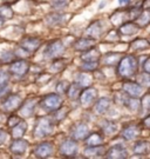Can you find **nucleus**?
<instances>
[{
  "label": "nucleus",
  "instance_id": "b1692460",
  "mask_svg": "<svg viewBox=\"0 0 150 159\" xmlns=\"http://www.w3.org/2000/svg\"><path fill=\"white\" fill-rule=\"evenodd\" d=\"M150 150V143L147 142V140H139V142L135 143L134 145V153L136 154H147L149 153Z\"/></svg>",
  "mask_w": 150,
  "mask_h": 159
},
{
  "label": "nucleus",
  "instance_id": "f704fd0d",
  "mask_svg": "<svg viewBox=\"0 0 150 159\" xmlns=\"http://www.w3.org/2000/svg\"><path fill=\"white\" fill-rule=\"evenodd\" d=\"M10 80H11V73H10V71H6V70L0 68V89L4 87V86L8 85L10 84Z\"/></svg>",
  "mask_w": 150,
  "mask_h": 159
},
{
  "label": "nucleus",
  "instance_id": "7ed1b4c3",
  "mask_svg": "<svg viewBox=\"0 0 150 159\" xmlns=\"http://www.w3.org/2000/svg\"><path fill=\"white\" fill-rule=\"evenodd\" d=\"M62 105L61 97L56 93H49L47 96H45L41 102H40V106L44 108L47 112H54L58 108H60Z\"/></svg>",
  "mask_w": 150,
  "mask_h": 159
},
{
  "label": "nucleus",
  "instance_id": "09e8293b",
  "mask_svg": "<svg viewBox=\"0 0 150 159\" xmlns=\"http://www.w3.org/2000/svg\"><path fill=\"white\" fill-rule=\"evenodd\" d=\"M8 139V133L7 131L4 130V129H0V146L4 145Z\"/></svg>",
  "mask_w": 150,
  "mask_h": 159
},
{
  "label": "nucleus",
  "instance_id": "7c9ffc66",
  "mask_svg": "<svg viewBox=\"0 0 150 159\" xmlns=\"http://www.w3.org/2000/svg\"><path fill=\"white\" fill-rule=\"evenodd\" d=\"M120 57H121L120 53H115V52H114V53H108V54H106V56L103 57V64H105V65H108V66H113V65H115L117 61L121 60Z\"/></svg>",
  "mask_w": 150,
  "mask_h": 159
},
{
  "label": "nucleus",
  "instance_id": "de8ad7c7",
  "mask_svg": "<svg viewBox=\"0 0 150 159\" xmlns=\"http://www.w3.org/2000/svg\"><path fill=\"white\" fill-rule=\"evenodd\" d=\"M8 94H11V87H10V85L4 86V87L0 89V99H5Z\"/></svg>",
  "mask_w": 150,
  "mask_h": 159
},
{
  "label": "nucleus",
  "instance_id": "1a4fd4ad",
  "mask_svg": "<svg viewBox=\"0 0 150 159\" xmlns=\"http://www.w3.org/2000/svg\"><path fill=\"white\" fill-rule=\"evenodd\" d=\"M28 146H29V144L27 140H25L22 138H15L10 145V152L13 156H24L27 152Z\"/></svg>",
  "mask_w": 150,
  "mask_h": 159
},
{
  "label": "nucleus",
  "instance_id": "8fccbe9b",
  "mask_svg": "<svg viewBox=\"0 0 150 159\" xmlns=\"http://www.w3.org/2000/svg\"><path fill=\"white\" fill-rule=\"evenodd\" d=\"M143 68H144V72L150 73V58H148V59L145 60L144 65H143Z\"/></svg>",
  "mask_w": 150,
  "mask_h": 159
},
{
  "label": "nucleus",
  "instance_id": "c85d7f7f",
  "mask_svg": "<svg viewBox=\"0 0 150 159\" xmlns=\"http://www.w3.org/2000/svg\"><path fill=\"white\" fill-rule=\"evenodd\" d=\"M130 47H131L133 50H135V51L147 50V48L150 47V41L147 39H136L130 44Z\"/></svg>",
  "mask_w": 150,
  "mask_h": 159
},
{
  "label": "nucleus",
  "instance_id": "e433bc0d",
  "mask_svg": "<svg viewBox=\"0 0 150 159\" xmlns=\"http://www.w3.org/2000/svg\"><path fill=\"white\" fill-rule=\"evenodd\" d=\"M92 81H93V78L88 75V74H79L78 75V84L80 86H84V87H88L90 86L92 84Z\"/></svg>",
  "mask_w": 150,
  "mask_h": 159
},
{
  "label": "nucleus",
  "instance_id": "9b49d317",
  "mask_svg": "<svg viewBox=\"0 0 150 159\" xmlns=\"http://www.w3.org/2000/svg\"><path fill=\"white\" fill-rule=\"evenodd\" d=\"M60 153L65 157H73L78 153V144L73 140H65L60 145Z\"/></svg>",
  "mask_w": 150,
  "mask_h": 159
},
{
  "label": "nucleus",
  "instance_id": "5fc2aeb1",
  "mask_svg": "<svg viewBox=\"0 0 150 159\" xmlns=\"http://www.w3.org/2000/svg\"><path fill=\"white\" fill-rule=\"evenodd\" d=\"M0 2H2V4H12V2H15V0H0Z\"/></svg>",
  "mask_w": 150,
  "mask_h": 159
},
{
  "label": "nucleus",
  "instance_id": "3c124183",
  "mask_svg": "<svg viewBox=\"0 0 150 159\" xmlns=\"http://www.w3.org/2000/svg\"><path fill=\"white\" fill-rule=\"evenodd\" d=\"M142 124L145 126V127H148V129H150V114L149 116H147L144 119H143V121H142Z\"/></svg>",
  "mask_w": 150,
  "mask_h": 159
},
{
  "label": "nucleus",
  "instance_id": "603ef678",
  "mask_svg": "<svg viewBox=\"0 0 150 159\" xmlns=\"http://www.w3.org/2000/svg\"><path fill=\"white\" fill-rule=\"evenodd\" d=\"M129 2H130V0H118V4L121 6H126L128 5Z\"/></svg>",
  "mask_w": 150,
  "mask_h": 159
},
{
  "label": "nucleus",
  "instance_id": "6e6d98bb",
  "mask_svg": "<svg viewBox=\"0 0 150 159\" xmlns=\"http://www.w3.org/2000/svg\"><path fill=\"white\" fill-rule=\"evenodd\" d=\"M5 23H6V19L0 16V27H2V26L5 25Z\"/></svg>",
  "mask_w": 150,
  "mask_h": 159
},
{
  "label": "nucleus",
  "instance_id": "412c9836",
  "mask_svg": "<svg viewBox=\"0 0 150 159\" xmlns=\"http://www.w3.org/2000/svg\"><path fill=\"white\" fill-rule=\"evenodd\" d=\"M139 126L137 125H128L126 126L124 129L122 130V136L128 139V140H131V139H135L136 137L139 136Z\"/></svg>",
  "mask_w": 150,
  "mask_h": 159
},
{
  "label": "nucleus",
  "instance_id": "423d86ee",
  "mask_svg": "<svg viewBox=\"0 0 150 159\" xmlns=\"http://www.w3.org/2000/svg\"><path fill=\"white\" fill-rule=\"evenodd\" d=\"M10 73L12 75H15V77H25L27 72L29 71V64L26 59H15L12 64H10V68H8Z\"/></svg>",
  "mask_w": 150,
  "mask_h": 159
},
{
  "label": "nucleus",
  "instance_id": "4c0bfd02",
  "mask_svg": "<svg viewBox=\"0 0 150 159\" xmlns=\"http://www.w3.org/2000/svg\"><path fill=\"white\" fill-rule=\"evenodd\" d=\"M126 105H127L131 111H137V110L141 107V102H139L136 97H130V98L127 99Z\"/></svg>",
  "mask_w": 150,
  "mask_h": 159
},
{
  "label": "nucleus",
  "instance_id": "58836bf2",
  "mask_svg": "<svg viewBox=\"0 0 150 159\" xmlns=\"http://www.w3.org/2000/svg\"><path fill=\"white\" fill-rule=\"evenodd\" d=\"M69 86H71V84H69L67 80H62L60 83H58L55 90L59 94H66L67 91H68V89H69Z\"/></svg>",
  "mask_w": 150,
  "mask_h": 159
},
{
  "label": "nucleus",
  "instance_id": "ddd939ff",
  "mask_svg": "<svg viewBox=\"0 0 150 159\" xmlns=\"http://www.w3.org/2000/svg\"><path fill=\"white\" fill-rule=\"evenodd\" d=\"M89 134V129L88 126L81 123V124H78L72 131V138L74 140H84Z\"/></svg>",
  "mask_w": 150,
  "mask_h": 159
},
{
  "label": "nucleus",
  "instance_id": "bb28decb",
  "mask_svg": "<svg viewBox=\"0 0 150 159\" xmlns=\"http://www.w3.org/2000/svg\"><path fill=\"white\" fill-rule=\"evenodd\" d=\"M110 104H111L110 99H108V98H101L100 100L96 102V105H95V111L99 114L106 113L107 111L109 110V107H110Z\"/></svg>",
  "mask_w": 150,
  "mask_h": 159
},
{
  "label": "nucleus",
  "instance_id": "a18cd8bd",
  "mask_svg": "<svg viewBox=\"0 0 150 159\" xmlns=\"http://www.w3.org/2000/svg\"><path fill=\"white\" fill-rule=\"evenodd\" d=\"M139 84L141 85H150V73L145 72L139 75Z\"/></svg>",
  "mask_w": 150,
  "mask_h": 159
},
{
  "label": "nucleus",
  "instance_id": "20e7f679",
  "mask_svg": "<svg viewBox=\"0 0 150 159\" xmlns=\"http://www.w3.org/2000/svg\"><path fill=\"white\" fill-rule=\"evenodd\" d=\"M24 102V99L20 94H15V93H11L6 97L2 102V110L7 112V113H13L15 111H19L20 106Z\"/></svg>",
  "mask_w": 150,
  "mask_h": 159
},
{
  "label": "nucleus",
  "instance_id": "a878e982",
  "mask_svg": "<svg viewBox=\"0 0 150 159\" xmlns=\"http://www.w3.org/2000/svg\"><path fill=\"white\" fill-rule=\"evenodd\" d=\"M103 143V137L101 136L100 133H92L88 134V137L86 138V145L87 146H100Z\"/></svg>",
  "mask_w": 150,
  "mask_h": 159
},
{
  "label": "nucleus",
  "instance_id": "f8f14e48",
  "mask_svg": "<svg viewBox=\"0 0 150 159\" xmlns=\"http://www.w3.org/2000/svg\"><path fill=\"white\" fill-rule=\"evenodd\" d=\"M97 96V91L94 87H86L80 94V102L84 106H89L95 100Z\"/></svg>",
  "mask_w": 150,
  "mask_h": 159
},
{
  "label": "nucleus",
  "instance_id": "dca6fc26",
  "mask_svg": "<svg viewBox=\"0 0 150 159\" xmlns=\"http://www.w3.org/2000/svg\"><path fill=\"white\" fill-rule=\"evenodd\" d=\"M94 45L95 39H93V38H81L74 43V48L76 51H87L89 48L94 47Z\"/></svg>",
  "mask_w": 150,
  "mask_h": 159
},
{
  "label": "nucleus",
  "instance_id": "f03ea898",
  "mask_svg": "<svg viewBox=\"0 0 150 159\" xmlns=\"http://www.w3.org/2000/svg\"><path fill=\"white\" fill-rule=\"evenodd\" d=\"M53 131H54V124L52 119L48 117H40L36 120L33 133L35 138H45L47 136H50Z\"/></svg>",
  "mask_w": 150,
  "mask_h": 159
},
{
  "label": "nucleus",
  "instance_id": "393cba45",
  "mask_svg": "<svg viewBox=\"0 0 150 159\" xmlns=\"http://www.w3.org/2000/svg\"><path fill=\"white\" fill-rule=\"evenodd\" d=\"M82 60L84 61H99L100 59V51L95 47H92L87 51H84V53L82 54Z\"/></svg>",
  "mask_w": 150,
  "mask_h": 159
},
{
  "label": "nucleus",
  "instance_id": "0eeeda50",
  "mask_svg": "<svg viewBox=\"0 0 150 159\" xmlns=\"http://www.w3.org/2000/svg\"><path fill=\"white\" fill-rule=\"evenodd\" d=\"M38 105V99L36 98H28L24 100L22 105L19 108V114L21 118H29L34 114L35 107Z\"/></svg>",
  "mask_w": 150,
  "mask_h": 159
},
{
  "label": "nucleus",
  "instance_id": "2eb2a0df",
  "mask_svg": "<svg viewBox=\"0 0 150 159\" xmlns=\"http://www.w3.org/2000/svg\"><path fill=\"white\" fill-rule=\"evenodd\" d=\"M65 19H66L65 14L50 13L46 17V24L50 27H55V26H60L62 24H65Z\"/></svg>",
  "mask_w": 150,
  "mask_h": 159
},
{
  "label": "nucleus",
  "instance_id": "6ab92c4d",
  "mask_svg": "<svg viewBox=\"0 0 150 159\" xmlns=\"http://www.w3.org/2000/svg\"><path fill=\"white\" fill-rule=\"evenodd\" d=\"M27 123L22 119L20 123H18L15 126H13L11 129V136L13 137V139L15 138H22L25 136L26 131H27Z\"/></svg>",
  "mask_w": 150,
  "mask_h": 159
},
{
  "label": "nucleus",
  "instance_id": "c756f323",
  "mask_svg": "<svg viewBox=\"0 0 150 159\" xmlns=\"http://www.w3.org/2000/svg\"><path fill=\"white\" fill-rule=\"evenodd\" d=\"M103 153H105V148L102 145H100V146H88L84 150V154L87 157H97V156H101Z\"/></svg>",
  "mask_w": 150,
  "mask_h": 159
},
{
  "label": "nucleus",
  "instance_id": "9d476101",
  "mask_svg": "<svg viewBox=\"0 0 150 159\" xmlns=\"http://www.w3.org/2000/svg\"><path fill=\"white\" fill-rule=\"evenodd\" d=\"M53 152H54V146L49 142L40 143L34 148V154L38 158H49Z\"/></svg>",
  "mask_w": 150,
  "mask_h": 159
},
{
  "label": "nucleus",
  "instance_id": "39448f33",
  "mask_svg": "<svg viewBox=\"0 0 150 159\" xmlns=\"http://www.w3.org/2000/svg\"><path fill=\"white\" fill-rule=\"evenodd\" d=\"M65 52V45L60 39H55L50 41L45 48V57L47 59H56L60 58Z\"/></svg>",
  "mask_w": 150,
  "mask_h": 159
},
{
  "label": "nucleus",
  "instance_id": "c03bdc74",
  "mask_svg": "<svg viewBox=\"0 0 150 159\" xmlns=\"http://www.w3.org/2000/svg\"><path fill=\"white\" fill-rule=\"evenodd\" d=\"M141 106L144 108V110H147V111H150V93L142 98V100H141Z\"/></svg>",
  "mask_w": 150,
  "mask_h": 159
},
{
  "label": "nucleus",
  "instance_id": "f3484780",
  "mask_svg": "<svg viewBox=\"0 0 150 159\" xmlns=\"http://www.w3.org/2000/svg\"><path fill=\"white\" fill-rule=\"evenodd\" d=\"M127 150L124 148H122L121 145H115L107 152V157L108 158H115V159H122L127 158Z\"/></svg>",
  "mask_w": 150,
  "mask_h": 159
},
{
  "label": "nucleus",
  "instance_id": "4d7b16f0",
  "mask_svg": "<svg viewBox=\"0 0 150 159\" xmlns=\"http://www.w3.org/2000/svg\"><path fill=\"white\" fill-rule=\"evenodd\" d=\"M105 5H106V2H101L100 6H99V8H102V7H103Z\"/></svg>",
  "mask_w": 150,
  "mask_h": 159
},
{
  "label": "nucleus",
  "instance_id": "6e6552de",
  "mask_svg": "<svg viewBox=\"0 0 150 159\" xmlns=\"http://www.w3.org/2000/svg\"><path fill=\"white\" fill-rule=\"evenodd\" d=\"M41 44H42V40L38 37H25L20 40L19 45L29 53H34L35 51L39 50Z\"/></svg>",
  "mask_w": 150,
  "mask_h": 159
},
{
  "label": "nucleus",
  "instance_id": "79ce46f5",
  "mask_svg": "<svg viewBox=\"0 0 150 159\" xmlns=\"http://www.w3.org/2000/svg\"><path fill=\"white\" fill-rule=\"evenodd\" d=\"M97 65H99L97 61H84V64L81 65V70H82V71H86V72H88V71H94V70L97 68Z\"/></svg>",
  "mask_w": 150,
  "mask_h": 159
},
{
  "label": "nucleus",
  "instance_id": "aec40b11",
  "mask_svg": "<svg viewBox=\"0 0 150 159\" xmlns=\"http://www.w3.org/2000/svg\"><path fill=\"white\" fill-rule=\"evenodd\" d=\"M111 21L115 25H122L129 19V10H123V11H115L111 14Z\"/></svg>",
  "mask_w": 150,
  "mask_h": 159
},
{
  "label": "nucleus",
  "instance_id": "13d9d810",
  "mask_svg": "<svg viewBox=\"0 0 150 159\" xmlns=\"http://www.w3.org/2000/svg\"><path fill=\"white\" fill-rule=\"evenodd\" d=\"M149 41H150V40H149Z\"/></svg>",
  "mask_w": 150,
  "mask_h": 159
},
{
  "label": "nucleus",
  "instance_id": "a211bd4d",
  "mask_svg": "<svg viewBox=\"0 0 150 159\" xmlns=\"http://www.w3.org/2000/svg\"><path fill=\"white\" fill-rule=\"evenodd\" d=\"M102 29H103L102 23L99 21V20H96V21H94V23L92 24L88 29H87L86 34L89 35L90 38H93V39H96V38L101 37V34H102V32H103V30Z\"/></svg>",
  "mask_w": 150,
  "mask_h": 159
},
{
  "label": "nucleus",
  "instance_id": "4468645a",
  "mask_svg": "<svg viewBox=\"0 0 150 159\" xmlns=\"http://www.w3.org/2000/svg\"><path fill=\"white\" fill-rule=\"evenodd\" d=\"M123 90H124L126 93H128L130 97H136V98L141 97L142 92H143V89H142L141 84H139V83H133V81H127L123 85Z\"/></svg>",
  "mask_w": 150,
  "mask_h": 159
},
{
  "label": "nucleus",
  "instance_id": "4be33fe9",
  "mask_svg": "<svg viewBox=\"0 0 150 159\" xmlns=\"http://www.w3.org/2000/svg\"><path fill=\"white\" fill-rule=\"evenodd\" d=\"M17 59L14 50H2L0 51V64H12Z\"/></svg>",
  "mask_w": 150,
  "mask_h": 159
},
{
  "label": "nucleus",
  "instance_id": "ea45409f",
  "mask_svg": "<svg viewBox=\"0 0 150 159\" xmlns=\"http://www.w3.org/2000/svg\"><path fill=\"white\" fill-rule=\"evenodd\" d=\"M21 120H22V118L20 116H18V114H11V116L8 117L7 121H6V124H7V126H8L10 129H12L13 126H15L18 123H20Z\"/></svg>",
  "mask_w": 150,
  "mask_h": 159
},
{
  "label": "nucleus",
  "instance_id": "2f4dec72",
  "mask_svg": "<svg viewBox=\"0 0 150 159\" xmlns=\"http://www.w3.org/2000/svg\"><path fill=\"white\" fill-rule=\"evenodd\" d=\"M80 94H81V91H80V85H79L78 83L76 84H72V85L69 86V89L67 91V96H68L69 99L75 100V99L80 98Z\"/></svg>",
  "mask_w": 150,
  "mask_h": 159
},
{
  "label": "nucleus",
  "instance_id": "5701e85b",
  "mask_svg": "<svg viewBox=\"0 0 150 159\" xmlns=\"http://www.w3.org/2000/svg\"><path fill=\"white\" fill-rule=\"evenodd\" d=\"M139 26L135 23H124L123 25H121V29H120V33L123 35H133V34L137 33L139 32Z\"/></svg>",
  "mask_w": 150,
  "mask_h": 159
},
{
  "label": "nucleus",
  "instance_id": "49530a36",
  "mask_svg": "<svg viewBox=\"0 0 150 159\" xmlns=\"http://www.w3.org/2000/svg\"><path fill=\"white\" fill-rule=\"evenodd\" d=\"M14 52H15V56H17V58H20V59H24V58L28 57V56L31 54L29 52H27L26 50H24L22 47H19V48H17Z\"/></svg>",
  "mask_w": 150,
  "mask_h": 159
},
{
  "label": "nucleus",
  "instance_id": "864d4df0",
  "mask_svg": "<svg viewBox=\"0 0 150 159\" xmlns=\"http://www.w3.org/2000/svg\"><path fill=\"white\" fill-rule=\"evenodd\" d=\"M142 7H143V8H150V0H144Z\"/></svg>",
  "mask_w": 150,
  "mask_h": 159
},
{
  "label": "nucleus",
  "instance_id": "a19ab883",
  "mask_svg": "<svg viewBox=\"0 0 150 159\" xmlns=\"http://www.w3.org/2000/svg\"><path fill=\"white\" fill-rule=\"evenodd\" d=\"M68 4H69V0H52L50 1L52 7L55 10H62L66 6H68Z\"/></svg>",
  "mask_w": 150,
  "mask_h": 159
},
{
  "label": "nucleus",
  "instance_id": "f257e3e1",
  "mask_svg": "<svg viewBox=\"0 0 150 159\" xmlns=\"http://www.w3.org/2000/svg\"><path fill=\"white\" fill-rule=\"evenodd\" d=\"M137 71V60L134 56H126L117 65V74L122 78H130Z\"/></svg>",
  "mask_w": 150,
  "mask_h": 159
},
{
  "label": "nucleus",
  "instance_id": "c9c22d12",
  "mask_svg": "<svg viewBox=\"0 0 150 159\" xmlns=\"http://www.w3.org/2000/svg\"><path fill=\"white\" fill-rule=\"evenodd\" d=\"M66 67V63L63 59H60V58H56L55 60L50 65V71L52 72H60L63 68Z\"/></svg>",
  "mask_w": 150,
  "mask_h": 159
},
{
  "label": "nucleus",
  "instance_id": "72a5a7b5",
  "mask_svg": "<svg viewBox=\"0 0 150 159\" xmlns=\"http://www.w3.org/2000/svg\"><path fill=\"white\" fill-rule=\"evenodd\" d=\"M0 16L2 18H5L6 20H10L14 17V11L11 8V6L8 4H2L0 6Z\"/></svg>",
  "mask_w": 150,
  "mask_h": 159
},
{
  "label": "nucleus",
  "instance_id": "37998d69",
  "mask_svg": "<svg viewBox=\"0 0 150 159\" xmlns=\"http://www.w3.org/2000/svg\"><path fill=\"white\" fill-rule=\"evenodd\" d=\"M67 112H68V111H67L65 107L58 108V110H56V112H55V120L56 121H60V120H62L63 118H66Z\"/></svg>",
  "mask_w": 150,
  "mask_h": 159
},
{
  "label": "nucleus",
  "instance_id": "473e14b6",
  "mask_svg": "<svg viewBox=\"0 0 150 159\" xmlns=\"http://www.w3.org/2000/svg\"><path fill=\"white\" fill-rule=\"evenodd\" d=\"M102 131H103L106 134H114L117 131V125L114 121L105 120V121L102 123Z\"/></svg>",
  "mask_w": 150,
  "mask_h": 159
},
{
  "label": "nucleus",
  "instance_id": "cd10ccee",
  "mask_svg": "<svg viewBox=\"0 0 150 159\" xmlns=\"http://www.w3.org/2000/svg\"><path fill=\"white\" fill-rule=\"evenodd\" d=\"M136 24L139 27H147L150 24V11L144 10V11L141 12V14L136 19Z\"/></svg>",
  "mask_w": 150,
  "mask_h": 159
}]
</instances>
